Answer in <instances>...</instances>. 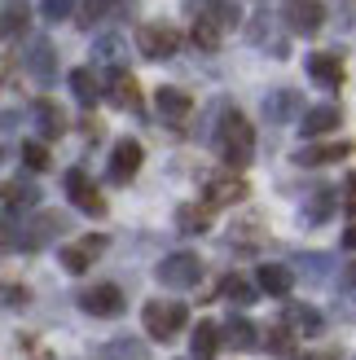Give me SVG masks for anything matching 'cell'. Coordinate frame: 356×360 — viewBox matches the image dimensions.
<instances>
[{
    "instance_id": "37",
    "label": "cell",
    "mask_w": 356,
    "mask_h": 360,
    "mask_svg": "<svg viewBox=\"0 0 356 360\" xmlns=\"http://www.w3.org/2000/svg\"><path fill=\"white\" fill-rule=\"evenodd\" d=\"M343 207H348V211L356 215V172L348 176V185H343Z\"/></svg>"
},
{
    "instance_id": "10",
    "label": "cell",
    "mask_w": 356,
    "mask_h": 360,
    "mask_svg": "<svg viewBox=\"0 0 356 360\" xmlns=\"http://www.w3.org/2000/svg\"><path fill=\"white\" fill-rule=\"evenodd\" d=\"M286 22L295 35H317L326 27V5L322 0H286Z\"/></svg>"
},
{
    "instance_id": "34",
    "label": "cell",
    "mask_w": 356,
    "mask_h": 360,
    "mask_svg": "<svg viewBox=\"0 0 356 360\" xmlns=\"http://www.w3.org/2000/svg\"><path fill=\"white\" fill-rule=\"evenodd\" d=\"M106 9H110V0H84V9H80V22L84 27H93L106 18Z\"/></svg>"
},
{
    "instance_id": "21",
    "label": "cell",
    "mask_w": 356,
    "mask_h": 360,
    "mask_svg": "<svg viewBox=\"0 0 356 360\" xmlns=\"http://www.w3.org/2000/svg\"><path fill=\"white\" fill-rule=\"evenodd\" d=\"M295 110H299V97L291 93V88H277V93L264 97V115H269V123H286Z\"/></svg>"
},
{
    "instance_id": "20",
    "label": "cell",
    "mask_w": 356,
    "mask_h": 360,
    "mask_svg": "<svg viewBox=\"0 0 356 360\" xmlns=\"http://www.w3.org/2000/svg\"><path fill=\"white\" fill-rule=\"evenodd\" d=\"M189 352H193V360H211L220 352V330L211 326V321H198V330L189 338Z\"/></svg>"
},
{
    "instance_id": "13",
    "label": "cell",
    "mask_w": 356,
    "mask_h": 360,
    "mask_svg": "<svg viewBox=\"0 0 356 360\" xmlns=\"http://www.w3.org/2000/svg\"><path fill=\"white\" fill-rule=\"evenodd\" d=\"M281 321H286V326H281L286 334H299V338H317V334H322V312L308 308V303H286V316H281Z\"/></svg>"
},
{
    "instance_id": "8",
    "label": "cell",
    "mask_w": 356,
    "mask_h": 360,
    "mask_svg": "<svg viewBox=\"0 0 356 360\" xmlns=\"http://www.w3.org/2000/svg\"><path fill=\"white\" fill-rule=\"evenodd\" d=\"M141 158H146L141 141H132V136L115 141V150H110V180H115V185H128V180L141 172Z\"/></svg>"
},
{
    "instance_id": "4",
    "label": "cell",
    "mask_w": 356,
    "mask_h": 360,
    "mask_svg": "<svg viewBox=\"0 0 356 360\" xmlns=\"http://www.w3.org/2000/svg\"><path fill=\"white\" fill-rule=\"evenodd\" d=\"M158 281L167 285V290H189V285L203 281V259L193 255V250H176L158 264Z\"/></svg>"
},
{
    "instance_id": "26",
    "label": "cell",
    "mask_w": 356,
    "mask_h": 360,
    "mask_svg": "<svg viewBox=\"0 0 356 360\" xmlns=\"http://www.w3.org/2000/svg\"><path fill=\"white\" fill-rule=\"evenodd\" d=\"M31 70H35V79H53V75H58V62H53V44L49 40H35L31 44Z\"/></svg>"
},
{
    "instance_id": "25",
    "label": "cell",
    "mask_w": 356,
    "mask_h": 360,
    "mask_svg": "<svg viewBox=\"0 0 356 360\" xmlns=\"http://www.w3.org/2000/svg\"><path fill=\"white\" fill-rule=\"evenodd\" d=\"M35 123H40V132H44L49 141L66 132V115H62L53 101H35Z\"/></svg>"
},
{
    "instance_id": "6",
    "label": "cell",
    "mask_w": 356,
    "mask_h": 360,
    "mask_svg": "<svg viewBox=\"0 0 356 360\" xmlns=\"http://www.w3.org/2000/svg\"><path fill=\"white\" fill-rule=\"evenodd\" d=\"M246 35H251V44L264 49V53H273V58H291V35L281 31L269 13H260L251 18V27H246Z\"/></svg>"
},
{
    "instance_id": "28",
    "label": "cell",
    "mask_w": 356,
    "mask_h": 360,
    "mask_svg": "<svg viewBox=\"0 0 356 360\" xmlns=\"http://www.w3.org/2000/svg\"><path fill=\"white\" fill-rule=\"evenodd\" d=\"M211 224V207H181L176 211V229L181 233H207Z\"/></svg>"
},
{
    "instance_id": "11",
    "label": "cell",
    "mask_w": 356,
    "mask_h": 360,
    "mask_svg": "<svg viewBox=\"0 0 356 360\" xmlns=\"http://www.w3.org/2000/svg\"><path fill=\"white\" fill-rule=\"evenodd\" d=\"M80 308L88 316H119L123 312V290L110 285V281H101V285H93V290L80 295Z\"/></svg>"
},
{
    "instance_id": "30",
    "label": "cell",
    "mask_w": 356,
    "mask_h": 360,
    "mask_svg": "<svg viewBox=\"0 0 356 360\" xmlns=\"http://www.w3.org/2000/svg\"><path fill=\"white\" fill-rule=\"evenodd\" d=\"M207 13L216 18L220 27H238V22H242V9H238V0H211V5H207Z\"/></svg>"
},
{
    "instance_id": "36",
    "label": "cell",
    "mask_w": 356,
    "mask_h": 360,
    "mask_svg": "<svg viewBox=\"0 0 356 360\" xmlns=\"http://www.w3.org/2000/svg\"><path fill=\"white\" fill-rule=\"evenodd\" d=\"M224 295H229V299H238V303H251L255 290H251V285H246L242 277H229V281H224Z\"/></svg>"
},
{
    "instance_id": "9",
    "label": "cell",
    "mask_w": 356,
    "mask_h": 360,
    "mask_svg": "<svg viewBox=\"0 0 356 360\" xmlns=\"http://www.w3.org/2000/svg\"><path fill=\"white\" fill-rule=\"evenodd\" d=\"M106 250V238L101 233H88V238H80V242H70V246H62V268L66 273H88V268H93V259Z\"/></svg>"
},
{
    "instance_id": "18",
    "label": "cell",
    "mask_w": 356,
    "mask_h": 360,
    "mask_svg": "<svg viewBox=\"0 0 356 360\" xmlns=\"http://www.w3.org/2000/svg\"><path fill=\"white\" fill-rule=\"evenodd\" d=\"M255 277H260V290L264 295H277V299L291 295V285H295V273H291L286 264H264Z\"/></svg>"
},
{
    "instance_id": "40",
    "label": "cell",
    "mask_w": 356,
    "mask_h": 360,
    "mask_svg": "<svg viewBox=\"0 0 356 360\" xmlns=\"http://www.w3.org/2000/svg\"><path fill=\"white\" fill-rule=\"evenodd\" d=\"M5 246H9V238H5V229H0V255H5Z\"/></svg>"
},
{
    "instance_id": "15",
    "label": "cell",
    "mask_w": 356,
    "mask_h": 360,
    "mask_svg": "<svg viewBox=\"0 0 356 360\" xmlns=\"http://www.w3.org/2000/svg\"><path fill=\"white\" fill-rule=\"evenodd\" d=\"M154 105H158V115H163V119L185 123V119H189V110H193V97H189V93H181V88H158V93H154Z\"/></svg>"
},
{
    "instance_id": "24",
    "label": "cell",
    "mask_w": 356,
    "mask_h": 360,
    "mask_svg": "<svg viewBox=\"0 0 356 360\" xmlns=\"http://www.w3.org/2000/svg\"><path fill=\"white\" fill-rule=\"evenodd\" d=\"M70 93H75V101H80V105H93V101L101 97V88H97V75H93L88 66L70 70Z\"/></svg>"
},
{
    "instance_id": "12",
    "label": "cell",
    "mask_w": 356,
    "mask_h": 360,
    "mask_svg": "<svg viewBox=\"0 0 356 360\" xmlns=\"http://www.w3.org/2000/svg\"><path fill=\"white\" fill-rule=\"evenodd\" d=\"M352 154L348 141H326V146H299L295 150V163L299 167H326V163H343Z\"/></svg>"
},
{
    "instance_id": "29",
    "label": "cell",
    "mask_w": 356,
    "mask_h": 360,
    "mask_svg": "<svg viewBox=\"0 0 356 360\" xmlns=\"http://www.w3.org/2000/svg\"><path fill=\"white\" fill-rule=\"evenodd\" d=\"M101 356L106 360H150V347H141L136 338H115V343H106Z\"/></svg>"
},
{
    "instance_id": "35",
    "label": "cell",
    "mask_w": 356,
    "mask_h": 360,
    "mask_svg": "<svg viewBox=\"0 0 356 360\" xmlns=\"http://www.w3.org/2000/svg\"><path fill=\"white\" fill-rule=\"evenodd\" d=\"M264 347H269L273 356H286L291 352V334L286 330H269V334H264Z\"/></svg>"
},
{
    "instance_id": "42",
    "label": "cell",
    "mask_w": 356,
    "mask_h": 360,
    "mask_svg": "<svg viewBox=\"0 0 356 360\" xmlns=\"http://www.w3.org/2000/svg\"><path fill=\"white\" fill-rule=\"evenodd\" d=\"M304 360H330V356H304Z\"/></svg>"
},
{
    "instance_id": "1",
    "label": "cell",
    "mask_w": 356,
    "mask_h": 360,
    "mask_svg": "<svg viewBox=\"0 0 356 360\" xmlns=\"http://www.w3.org/2000/svg\"><path fill=\"white\" fill-rule=\"evenodd\" d=\"M216 154L229 163V172H242L255 154V128L246 123L242 110H224L216 123Z\"/></svg>"
},
{
    "instance_id": "7",
    "label": "cell",
    "mask_w": 356,
    "mask_h": 360,
    "mask_svg": "<svg viewBox=\"0 0 356 360\" xmlns=\"http://www.w3.org/2000/svg\"><path fill=\"white\" fill-rule=\"evenodd\" d=\"M246 198H251V189L238 172H216L207 180V207H238Z\"/></svg>"
},
{
    "instance_id": "2",
    "label": "cell",
    "mask_w": 356,
    "mask_h": 360,
    "mask_svg": "<svg viewBox=\"0 0 356 360\" xmlns=\"http://www.w3.org/2000/svg\"><path fill=\"white\" fill-rule=\"evenodd\" d=\"M136 49H141V58H150V62H167V58L181 53V31L172 22H141L136 27Z\"/></svg>"
},
{
    "instance_id": "32",
    "label": "cell",
    "mask_w": 356,
    "mask_h": 360,
    "mask_svg": "<svg viewBox=\"0 0 356 360\" xmlns=\"http://www.w3.org/2000/svg\"><path fill=\"white\" fill-rule=\"evenodd\" d=\"M70 9H75V0H40L44 22H62V18H70Z\"/></svg>"
},
{
    "instance_id": "17",
    "label": "cell",
    "mask_w": 356,
    "mask_h": 360,
    "mask_svg": "<svg viewBox=\"0 0 356 360\" xmlns=\"http://www.w3.org/2000/svg\"><path fill=\"white\" fill-rule=\"evenodd\" d=\"M343 123L339 105H312V110H304V136H326Z\"/></svg>"
},
{
    "instance_id": "16",
    "label": "cell",
    "mask_w": 356,
    "mask_h": 360,
    "mask_svg": "<svg viewBox=\"0 0 356 360\" xmlns=\"http://www.w3.org/2000/svg\"><path fill=\"white\" fill-rule=\"evenodd\" d=\"M308 75L322 88H339L343 84V62L334 58V53H312V58H308Z\"/></svg>"
},
{
    "instance_id": "14",
    "label": "cell",
    "mask_w": 356,
    "mask_h": 360,
    "mask_svg": "<svg viewBox=\"0 0 356 360\" xmlns=\"http://www.w3.org/2000/svg\"><path fill=\"white\" fill-rule=\"evenodd\" d=\"M106 93H110V101L119 105V110H141V88H136V79L123 66L110 70V88H106Z\"/></svg>"
},
{
    "instance_id": "23",
    "label": "cell",
    "mask_w": 356,
    "mask_h": 360,
    "mask_svg": "<svg viewBox=\"0 0 356 360\" xmlns=\"http://www.w3.org/2000/svg\"><path fill=\"white\" fill-rule=\"evenodd\" d=\"M0 207H9V211H27V207H35V189L23 185V180H5V185H0Z\"/></svg>"
},
{
    "instance_id": "19",
    "label": "cell",
    "mask_w": 356,
    "mask_h": 360,
    "mask_svg": "<svg viewBox=\"0 0 356 360\" xmlns=\"http://www.w3.org/2000/svg\"><path fill=\"white\" fill-rule=\"evenodd\" d=\"M224 343L229 347H238V352H255L260 347V334L255 326L246 316H229V326H224Z\"/></svg>"
},
{
    "instance_id": "22",
    "label": "cell",
    "mask_w": 356,
    "mask_h": 360,
    "mask_svg": "<svg viewBox=\"0 0 356 360\" xmlns=\"http://www.w3.org/2000/svg\"><path fill=\"white\" fill-rule=\"evenodd\" d=\"M220 40H224V27H220L216 18L203 9V13H198V22H193V44L207 49V53H216V49H220Z\"/></svg>"
},
{
    "instance_id": "33",
    "label": "cell",
    "mask_w": 356,
    "mask_h": 360,
    "mask_svg": "<svg viewBox=\"0 0 356 360\" xmlns=\"http://www.w3.org/2000/svg\"><path fill=\"white\" fill-rule=\"evenodd\" d=\"M0 22H5V31H23V27H27V9L18 5V0H9L5 13H0Z\"/></svg>"
},
{
    "instance_id": "5",
    "label": "cell",
    "mask_w": 356,
    "mask_h": 360,
    "mask_svg": "<svg viewBox=\"0 0 356 360\" xmlns=\"http://www.w3.org/2000/svg\"><path fill=\"white\" fill-rule=\"evenodd\" d=\"M66 193H70V202H75L84 215H106V198H101V189L93 185V180H88L84 167L66 172Z\"/></svg>"
},
{
    "instance_id": "39",
    "label": "cell",
    "mask_w": 356,
    "mask_h": 360,
    "mask_svg": "<svg viewBox=\"0 0 356 360\" xmlns=\"http://www.w3.org/2000/svg\"><path fill=\"white\" fill-rule=\"evenodd\" d=\"M343 246H348V250H356V224H352V229L343 233Z\"/></svg>"
},
{
    "instance_id": "38",
    "label": "cell",
    "mask_w": 356,
    "mask_h": 360,
    "mask_svg": "<svg viewBox=\"0 0 356 360\" xmlns=\"http://www.w3.org/2000/svg\"><path fill=\"white\" fill-rule=\"evenodd\" d=\"M5 299L13 303V308H23V303H27V290H18V285H13V290H5Z\"/></svg>"
},
{
    "instance_id": "41",
    "label": "cell",
    "mask_w": 356,
    "mask_h": 360,
    "mask_svg": "<svg viewBox=\"0 0 356 360\" xmlns=\"http://www.w3.org/2000/svg\"><path fill=\"white\" fill-rule=\"evenodd\" d=\"M348 281H352V285H356V264H352V273H348Z\"/></svg>"
},
{
    "instance_id": "31",
    "label": "cell",
    "mask_w": 356,
    "mask_h": 360,
    "mask_svg": "<svg viewBox=\"0 0 356 360\" xmlns=\"http://www.w3.org/2000/svg\"><path fill=\"white\" fill-rule=\"evenodd\" d=\"M23 163L31 172H49V150L40 146V141H27V146H23Z\"/></svg>"
},
{
    "instance_id": "3",
    "label": "cell",
    "mask_w": 356,
    "mask_h": 360,
    "mask_svg": "<svg viewBox=\"0 0 356 360\" xmlns=\"http://www.w3.org/2000/svg\"><path fill=\"white\" fill-rule=\"evenodd\" d=\"M141 321H146V334L150 338H176L185 330V303H172V299H154L146 303V312H141Z\"/></svg>"
},
{
    "instance_id": "27",
    "label": "cell",
    "mask_w": 356,
    "mask_h": 360,
    "mask_svg": "<svg viewBox=\"0 0 356 360\" xmlns=\"http://www.w3.org/2000/svg\"><path fill=\"white\" fill-rule=\"evenodd\" d=\"M334 207H339V198H334V189H317V193L308 198V207H304V220H308V224H322V220H326V215H330Z\"/></svg>"
}]
</instances>
